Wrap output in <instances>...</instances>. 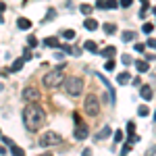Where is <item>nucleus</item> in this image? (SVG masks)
<instances>
[{"instance_id": "f257e3e1", "label": "nucleus", "mask_w": 156, "mask_h": 156, "mask_svg": "<svg viewBox=\"0 0 156 156\" xmlns=\"http://www.w3.org/2000/svg\"><path fill=\"white\" fill-rule=\"evenodd\" d=\"M44 121H46V115L37 102H29L23 108V125L27 127V131H37Z\"/></svg>"}, {"instance_id": "f03ea898", "label": "nucleus", "mask_w": 156, "mask_h": 156, "mask_svg": "<svg viewBox=\"0 0 156 156\" xmlns=\"http://www.w3.org/2000/svg\"><path fill=\"white\" fill-rule=\"evenodd\" d=\"M42 81H44L46 87H58V85H65V81H67V77H65V67L60 65V67H56V69L48 71L46 75H44Z\"/></svg>"}, {"instance_id": "7ed1b4c3", "label": "nucleus", "mask_w": 156, "mask_h": 156, "mask_svg": "<svg viewBox=\"0 0 156 156\" xmlns=\"http://www.w3.org/2000/svg\"><path fill=\"white\" fill-rule=\"evenodd\" d=\"M65 92H67L69 96H79V94L83 92V81H81L79 77H69V79L65 81Z\"/></svg>"}, {"instance_id": "20e7f679", "label": "nucleus", "mask_w": 156, "mask_h": 156, "mask_svg": "<svg viewBox=\"0 0 156 156\" xmlns=\"http://www.w3.org/2000/svg\"><path fill=\"white\" fill-rule=\"evenodd\" d=\"M83 108H85L87 117H98V112H100V100L96 96H87L83 100Z\"/></svg>"}, {"instance_id": "39448f33", "label": "nucleus", "mask_w": 156, "mask_h": 156, "mask_svg": "<svg viewBox=\"0 0 156 156\" xmlns=\"http://www.w3.org/2000/svg\"><path fill=\"white\" fill-rule=\"evenodd\" d=\"M62 142V137H60L56 131H46L40 135V146H44V148H48V146H54V144H60Z\"/></svg>"}, {"instance_id": "423d86ee", "label": "nucleus", "mask_w": 156, "mask_h": 156, "mask_svg": "<svg viewBox=\"0 0 156 156\" xmlns=\"http://www.w3.org/2000/svg\"><path fill=\"white\" fill-rule=\"evenodd\" d=\"M21 98H23L25 102L29 104V102H36V100H40V92H37L36 87H31V85H29V87H25L23 92H21Z\"/></svg>"}, {"instance_id": "0eeeda50", "label": "nucleus", "mask_w": 156, "mask_h": 156, "mask_svg": "<svg viewBox=\"0 0 156 156\" xmlns=\"http://www.w3.org/2000/svg\"><path fill=\"white\" fill-rule=\"evenodd\" d=\"M90 133H87V127H85L83 123H79L77 127H75V140H85Z\"/></svg>"}, {"instance_id": "6e6552de", "label": "nucleus", "mask_w": 156, "mask_h": 156, "mask_svg": "<svg viewBox=\"0 0 156 156\" xmlns=\"http://www.w3.org/2000/svg\"><path fill=\"white\" fill-rule=\"evenodd\" d=\"M83 27H85V29H90V31H96V29L100 27V25H98V21H96V19L87 17V19L83 21Z\"/></svg>"}, {"instance_id": "1a4fd4ad", "label": "nucleus", "mask_w": 156, "mask_h": 156, "mask_svg": "<svg viewBox=\"0 0 156 156\" xmlns=\"http://www.w3.org/2000/svg\"><path fill=\"white\" fill-rule=\"evenodd\" d=\"M100 54H102V56H104V58H115V54H117V48H115V46H106V48L104 50H100Z\"/></svg>"}, {"instance_id": "9d476101", "label": "nucleus", "mask_w": 156, "mask_h": 156, "mask_svg": "<svg viewBox=\"0 0 156 156\" xmlns=\"http://www.w3.org/2000/svg\"><path fill=\"white\" fill-rule=\"evenodd\" d=\"M17 27L23 29V31H27V29H31V21L25 19V17H19V19H17Z\"/></svg>"}, {"instance_id": "9b49d317", "label": "nucleus", "mask_w": 156, "mask_h": 156, "mask_svg": "<svg viewBox=\"0 0 156 156\" xmlns=\"http://www.w3.org/2000/svg\"><path fill=\"white\" fill-rule=\"evenodd\" d=\"M23 65H25V58L21 56V58H17V60H15V62L11 65V69H9V71H11V73H17V71H21V69H23Z\"/></svg>"}, {"instance_id": "f8f14e48", "label": "nucleus", "mask_w": 156, "mask_h": 156, "mask_svg": "<svg viewBox=\"0 0 156 156\" xmlns=\"http://www.w3.org/2000/svg\"><path fill=\"white\" fill-rule=\"evenodd\" d=\"M135 69H137V73H146L150 69V62L148 60H135Z\"/></svg>"}, {"instance_id": "ddd939ff", "label": "nucleus", "mask_w": 156, "mask_h": 156, "mask_svg": "<svg viewBox=\"0 0 156 156\" xmlns=\"http://www.w3.org/2000/svg\"><path fill=\"white\" fill-rule=\"evenodd\" d=\"M140 94H142L144 100H150V98H152V85H142V87H140Z\"/></svg>"}, {"instance_id": "4468645a", "label": "nucleus", "mask_w": 156, "mask_h": 156, "mask_svg": "<svg viewBox=\"0 0 156 156\" xmlns=\"http://www.w3.org/2000/svg\"><path fill=\"white\" fill-rule=\"evenodd\" d=\"M83 48L87 50V52H94V54H98V52H100V50H98V44L94 42V40H87V42L83 44Z\"/></svg>"}, {"instance_id": "2eb2a0df", "label": "nucleus", "mask_w": 156, "mask_h": 156, "mask_svg": "<svg viewBox=\"0 0 156 156\" xmlns=\"http://www.w3.org/2000/svg\"><path fill=\"white\" fill-rule=\"evenodd\" d=\"M127 81H131V75H129L127 71H123V73H119V75H117V83H119V85L127 83Z\"/></svg>"}, {"instance_id": "dca6fc26", "label": "nucleus", "mask_w": 156, "mask_h": 156, "mask_svg": "<svg viewBox=\"0 0 156 156\" xmlns=\"http://www.w3.org/2000/svg\"><path fill=\"white\" fill-rule=\"evenodd\" d=\"M44 46H48V48H60V42L56 37H46L44 40Z\"/></svg>"}, {"instance_id": "f3484780", "label": "nucleus", "mask_w": 156, "mask_h": 156, "mask_svg": "<svg viewBox=\"0 0 156 156\" xmlns=\"http://www.w3.org/2000/svg\"><path fill=\"white\" fill-rule=\"evenodd\" d=\"M102 31H104V34H115V31H117V25L104 23V25H102Z\"/></svg>"}, {"instance_id": "a211bd4d", "label": "nucleus", "mask_w": 156, "mask_h": 156, "mask_svg": "<svg viewBox=\"0 0 156 156\" xmlns=\"http://www.w3.org/2000/svg\"><path fill=\"white\" fill-rule=\"evenodd\" d=\"M110 127H102V129H100V133H98V140H106L108 135H110Z\"/></svg>"}, {"instance_id": "6ab92c4d", "label": "nucleus", "mask_w": 156, "mask_h": 156, "mask_svg": "<svg viewBox=\"0 0 156 156\" xmlns=\"http://www.w3.org/2000/svg\"><path fill=\"white\" fill-rule=\"evenodd\" d=\"M121 37H123V42H133V40H135V34H133V31H123Z\"/></svg>"}, {"instance_id": "aec40b11", "label": "nucleus", "mask_w": 156, "mask_h": 156, "mask_svg": "<svg viewBox=\"0 0 156 156\" xmlns=\"http://www.w3.org/2000/svg\"><path fill=\"white\" fill-rule=\"evenodd\" d=\"M27 44H29V48H36L40 42H37V37H36V36H27Z\"/></svg>"}, {"instance_id": "412c9836", "label": "nucleus", "mask_w": 156, "mask_h": 156, "mask_svg": "<svg viewBox=\"0 0 156 156\" xmlns=\"http://www.w3.org/2000/svg\"><path fill=\"white\" fill-rule=\"evenodd\" d=\"M142 31H144V34H152V31H154V23H144L142 25Z\"/></svg>"}, {"instance_id": "4be33fe9", "label": "nucleus", "mask_w": 156, "mask_h": 156, "mask_svg": "<svg viewBox=\"0 0 156 156\" xmlns=\"http://www.w3.org/2000/svg\"><path fill=\"white\" fill-rule=\"evenodd\" d=\"M137 115H140V117H148V115H150V110H148V106H146V104H142V106L137 108Z\"/></svg>"}, {"instance_id": "5701e85b", "label": "nucleus", "mask_w": 156, "mask_h": 156, "mask_svg": "<svg viewBox=\"0 0 156 156\" xmlns=\"http://www.w3.org/2000/svg\"><path fill=\"white\" fill-rule=\"evenodd\" d=\"M121 2L119 0H106V4H104V9H117Z\"/></svg>"}, {"instance_id": "b1692460", "label": "nucleus", "mask_w": 156, "mask_h": 156, "mask_svg": "<svg viewBox=\"0 0 156 156\" xmlns=\"http://www.w3.org/2000/svg\"><path fill=\"white\" fill-rule=\"evenodd\" d=\"M11 154H12V156H21V154H23V150H21L19 146L12 144V146H11Z\"/></svg>"}, {"instance_id": "393cba45", "label": "nucleus", "mask_w": 156, "mask_h": 156, "mask_svg": "<svg viewBox=\"0 0 156 156\" xmlns=\"http://www.w3.org/2000/svg\"><path fill=\"white\" fill-rule=\"evenodd\" d=\"M62 37H65V40H73V37H75V31H73V29H65V31H62Z\"/></svg>"}, {"instance_id": "a878e982", "label": "nucleus", "mask_w": 156, "mask_h": 156, "mask_svg": "<svg viewBox=\"0 0 156 156\" xmlns=\"http://www.w3.org/2000/svg\"><path fill=\"white\" fill-rule=\"evenodd\" d=\"M104 69H106V71H112V69H115V60L108 58L106 62H104Z\"/></svg>"}, {"instance_id": "bb28decb", "label": "nucleus", "mask_w": 156, "mask_h": 156, "mask_svg": "<svg viewBox=\"0 0 156 156\" xmlns=\"http://www.w3.org/2000/svg\"><path fill=\"white\" fill-rule=\"evenodd\" d=\"M121 62H123V65H131L133 58L129 56V54H123V56H121Z\"/></svg>"}, {"instance_id": "cd10ccee", "label": "nucleus", "mask_w": 156, "mask_h": 156, "mask_svg": "<svg viewBox=\"0 0 156 156\" xmlns=\"http://www.w3.org/2000/svg\"><path fill=\"white\" fill-rule=\"evenodd\" d=\"M79 11L83 12V15H90V12H92V6H90V4H81V6H79Z\"/></svg>"}, {"instance_id": "c85d7f7f", "label": "nucleus", "mask_w": 156, "mask_h": 156, "mask_svg": "<svg viewBox=\"0 0 156 156\" xmlns=\"http://www.w3.org/2000/svg\"><path fill=\"white\" fill-rule=\"evenodd\" d=\"M54 17H56V11H54V9H50V11L46 12V19H44V21H50V19H54Z\"/></svg>"}, {"instance_id": "c756f323", "label": "nucleus", "mask_w": 156, "mask_h": 156, "mask_svg": "<svg viewBox=\"0 0 156 156\" xmlns=\"http://www.w3.org/2000/svg\"><path fill=\"white\" fill-rule=\"evenodd\" d=\"M125 140V135H123V131H115V142L119 144V142H123Z\"/></svg>"}, {"instance_id": "7c9ffc66", "label": "nucleus", "mask_w": 156, "mask_h": 156, "mask_svg": "<svg viewBox=\"0 0 156 156\" xmlns=\"http://www.w3.org/2000/svg\"><path fill=\"white\" fill-rule=\"evenodd\" d=\"M146 48H148L146 44H140V42L135 44V52H146Z\"/></svg>"}, {"instance_id": "2f4dec72", "label": "nucleus", "mask_w": 156, "mask_h": 156, "mask_svg": "<svg viewBox=\"0 0 156 156\" xmlns=\"http://www.w3.org/2000/svg\"><path fill=\"white\" fill-rule=\"evenodd\" d=\"M146 46H148V48H152V50H154V48H156V40H154V37H150V40L146 42Z\"/></svg>"}, {"instance_id": "473e14b6", "label": "nucleus", "mask_w": 156, "mask_h": 156, "mask_svg": "<svg viewBox=\"0 0 156 156\" xmlns=\"http://www.w3.org/2000/svg\"><path fill=\"white\" fill-rule=\"evenodd\" d=\"M131 4H133V0H121V6H123V9H129Z\"/></svg>"}, {"instance_id": "72a5a7b5", "label": "nucleus", "mask_w": 156, "mask_h": 156, "mask_svg": "<svg viewBox=\"0 0 156 156\" xmlns=\"http://www.w3.org/2000/svg\"><path fill=\"white\" fill-rule=\"evenodd\" d=\"M23 58H25V60H29V58H31V50H29V48H25V52H23Z\"/></svg>"}, {"instance_id": "f704fd0d", "label": "nucleus", "mask_w": 156, "mask_h": 156, "mask_svg": "<svg viewBox=\"0 0 156 156\" xmlns=\"http://www.w3.org/2000/svg\"><path fill=\"white\" fill-rule=\"evenodd\" d=\"M123 152H125V154H127V152H131V142H127V144L123 146Z\"/></svg>"}, {"instance_id": "c9c22d12", "label": "nucleus", "mask_w": 156, "mask_h": 156, "mask_svg": "<svg viewBox=\"0 0 156 156\" xmlns=\"http://www.w3.org/2000/svg\"><path fill=\"white\" fill-rule=\"evenodd\" d=\"M2 144H6V146H12V140H11V137H2Z\"/></svg>"}, {"instance_id": "e433bc0d", "label": "nucleus", "mask_w": 156, "mask_h": 156, "mask_svg": "<svg viewBox=\"0 0 156 156\" xmlns=\"http://www.w3.org/2000/svg\"><path fill=\"white\" fill-rule=\"evenodd\" d=\"M104 2H106V0H98V2H96V9H104Z\"/></svg>"}, {"instance_id": "4c0bfd02", "label": "nucleus", "mask_w": 156, "mask_h": 156, "mask_svg": "<svg viewBox=\"0 0 156 156\" xmlns=\"http://www.w3.org/2000/svg\"><path fill=\"white\" fill-rule=\"evenodd\" d=\"M133 81V85H142V79H140V77H135V79H131Z\"/></svg>"}, {"instance_id": "58836bf2", "label": "nucleus", "mask_w": 156, "mask_h": 156, "mask_svg": "<svg viewBox=\"0 0 156 156\" xmlns=\"http://www.w3.org/2000/svg\"><path fill=\"white\" fill-rule=\"evenodd\" d=\"M4 11H6V4H4V2H0V15H2Z\"/></svg>"}, {"instance_id": "ea45409f", "label": "nucleus", "mask_w": 156, "mask_h": 156, "mask_svg": "<svg viewBox=\"0 0 156 156\" xmlns=\"http://www.w3.org/2000/svg\"><path fill=\"white\" fill-rule=\"evenodd\" d=\"M140 2H142V4H144V6H148V0H140Z\"/></svg>"}, {"instance_id": "a19ab883", "label": "nucleus", "mask_w": 156, "mask_h": 156, "mask_svg": "<svg viewBox=\"0 0 156 156\" xmlns=\"http://www.w3.org/2000/svg\"><path fill=\"white\" fill-rule=\"evenodd\" d=\"M2 21H4V17H2V15H0V23H2Z\"/></svg>"}, {"instance_id": "79ce46f5", "label": "nucleus", "mask_w": 156, "mask_h": 156, "mask_svg": "<svg viewBox=\"0 0 156 156\" xmlns=\"http://www.w3.org/2000/svg\"><path fill=\"white\" fill-rule=\"evenodd\" d=\"M152 12H154V15H156V6H154V9H152Z\"/></svg>"}, {"instance_id": "37998d69", "label": "nucleus", "mask_w": 156, "mask_h": 156, "mask_svg": "<svg viewBox=\"0 0 156 156\" xmlns=\"http://www.w3.org/2000/svg\"><path fill=\"white\" fill-rule=\"evenodd\" d=\"M154 121H156V112H154Z\"/></svg>"}, {"instance_id": "c03bdc74", "label": "nucleus", "mask_w": 156, "mask_h": 156, "mask_svg": "<svg viewBox=\"0 0 156 156\" xmlns=\"http://www.w3.org/2000/svg\"><path fill=\"white\" fill-rule=\"evenodd\" d=\"M21 156H25V152H23V154H21Z\"/></svg>"}]
</instances>
